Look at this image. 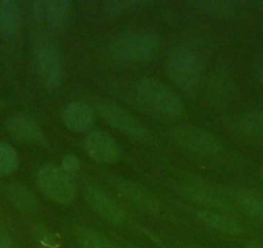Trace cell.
<instances>
[{"label":"cell","mask_w":263,"mask_h":248,"mask_svg":"<svg viewBox=\"0 0 263 248\" xmlns=\"http://www.w3.org/2000/svg\"><path fill=\"white\" fill-rule=\"evenodd\" d=\"M165 72L174 87L187 95H195L200 87V61L187 48L171 50L165 61Z\"/></svg>","instance_id":"cell-1"},{"label":"cell","mask_w":263,"mask_h":248,"mask_svg":"<svg viewBox=\"0 0 263 248\" xmlns=\"http://www.w3.org/2000/svg\"><path fill=\"white\" fill-rule=\"evenodd\" d=\"M36 185L43 196L61 206H69L77 197V174L65 171L57 164L43 166L37 171Z\"/></svg>","instance_id":"cell-2"},{"label":"cell","mask_w":263,"mask_h":248,"mask_svg":"<svg viewBox=\"0 0 263 248\" xmlns=\"http://www.w3.org/2000/svg\"><path fill=\"white\" fill-rule=\"evenodd\" d=\"M160 40L154 32L135 31L121 35L111 44V55L119 62L137 64L143 62L159 52Z\"/></svg>","instance_id":"cell-3"},{"label":"cell","mask_w":263,"mask_h":248,"mask_svg":"<svg viewBox=\"0 0 263 248\" xmlns=\"http://www.w3.org/2000/svg\"><path fill=\"white\" fill-rule=\"evenodd\" d=\"M137 93L145 105L166 118H177L183 110L179 96L158 79L145 78L140 80L137 83Z\"/></svg>","instance_id":"cell-4"},{"label":"cell","mask_w":263,"mask_h":248,"mask_svg":"<svg viewBox=\"0 0 263 248\" xmlns=\"http://www.w3.org/2000/svg\"><path fill=\"white\" fill-rule=\"evenodd\" d=\"M32 65L44 87L55 88L61 84L62 65L54 44L48 38L37 37L32 43Z\"/></svg>","instance_id":"cell-5"},{"label":"cell","mask_w":263,"mask_h":248,"mask_svg":"<svg viewBox=\"0 0 263 248\" xmlns=\"http://www.w3.org/2000/svg\"><path fill=\"white\" fill-rule=\"evenodd\" d=\"M171 137L177 144V146L195 155L209 158V156L218 155L221 151V144L218 138L208 131L200 128H177L172 131Z\"/></svg>","instance_id":"cell-6"},{"label":"cell","mask_w":263,"mask_h":248,"mask_svg":"<svg viewBox=\"0 0 263 248\" xmlns=\"http://www.w3.org/2000/svg\"><path fill=\"white\" fill-rule=\"evenodd\" d=\"M178 191L183 198H186L191 203L204 207L203 209L230 212L234 207L230 199L217 186L209 185L206 182H184L179 186Z\"/></svg>","instance_id":"cell-7"},{"label":"cell","mask_w":263,"mask_h":248,"mask_svg":"<svg viewBox=\"0 0 263 248\" xmlns=\"http://www.w3.org/2000/svg\"><path fill=\"white\" fill-rule=\"evenodd\" d=\"M96 110L111 127L124 133L128 137L138 141H145L148 137V132L145 126L140 120H137L128 110L120 108L116 103L100 101L96 105Z\"/></svg>","instance_id":"cell-8"},{"label":"cell","mask_w":263,"mask_h":248,"mask_svg":"<svg viewBox=\"0 0 263 248\" xmlns=\"http://www.w3.org/2000/svg\"><path fill=\"white\" fill-rule=\"evenodd\" d=\"M114 188L125 201L133 204L136 208L151 215H158L161 211V204L159 199L151 191L143 188L142 185L133 182L130 180L115 177L111 180Z\"/></svg>","instance_id":"cell-9"},{"label":"cell","mask_w":263,"mask_h":248,"mask_svg":"<svg viewBox=\"0 0 263 248\" xmlns=\"http://www.w3.org/2000/svg\"><path fill=\"white\" fill-rule=\"evenodd\" d=\"M84 150L92 161L101 164L115 163L120 158V149L115 138L106 131H90L85 136Z\"/></svg>","instance_id":"cell-10"},{"label":"cell","mask_w":263,"mask_h":248,"mask_svg":"<svg viewBox=\"0 0 263 248\" xmlns=\"http://www.w3.org/2000/svg\"><path fill=\"white\" fill-rule=\"evenodd\" d=\"M83 197L87 201L88 206L108 222L115 225H121L125 222V209L105 190L97 186H87L83 191Z\"/></svg>","instance_id":"cell-11"},{"label":"cell","mask_w":263,"mask_h":248,"mask_svg":"<svg viewBox=\"0 0 263 248\" xmlns=\"http://www.w3.org/2000/svg\"><path fill=\"white\" fill-rule=\"evenodd\" d=\"M61 119L65 127L72 132H90L96 124V111L88 103L75 101L63 109Z\"/></svg>","instance_id":"cell-12"},{"label":"cell","mask_w":263,"mask_h":248,"mask_svg":"<svg viewBox=\"0 0 263 248\" xmlns=\"http://www.w3.org/2000/svg\"><path fill=\"white\" fill-rule=\"evenodd\" d=\"M6 128L12 137L22 143L43 144L45 140L44 132L39 127V124L22 114L9 116L6 120Z\"/></svg>","instance_id":"cell-13"},{"label":"cell","mask_w":263,"mask_h":248,"mask_svg":"<svg viewBox=\"0 0 263 248\" xmlns=\"http://www.w3.org/2000/svg\"><path fill=\"white\" fill-rule=\"evenodd\" d=\"M69 0H36L32 3V16L40 24L58 25L71 9Z\"/></svg>","instance_id":"cell-14"},{"label":"cell","mask_w":263,"mask_h":248,"mask_svg":"<svg viewBox=\"0 0 263 248\" xmlns=\"http://www.w3.org/2000/svg\"><path fill=\"white\" fill-rule=\"evenodd\" d=\"M196 217L201 224L211 227L212 230L226 235H239L242 233V225L235 217L230 216L226 212L212 211V209H196Z\"/></svg>","instance_id":"cell-15"},{"label":"cell","mask_w":263,"mask_h":248,"mask_svg":"<svg viewBox=\"0 0 263 248\" xmlns=\"http://www.w3.org/2000/svg\"><path fill=\"white\" fill-rule=\"evenodd\" d=\"M6 196L12 206L22 215H34L39 211L40 202L27 186L20 182H12L7 185Z\"/></svg>","instance_id":"cell-16"},{"label":"cell","mask_w":263,"mask_h":248,"mask_svg":"<svg viewBox=\"0 0 263 248\" xmlns=\"http://www.w3.org/2000/svg\"><path fill=\"white\" fill-rule=\"evenodd\" d=\"M21 25L20 4L14 0H0V34L6 39H16L21 32Z\"/></svg>","instance_id":"cell-17"},{"label":"cell","mask_w":263,"mask_h":248,"mask_svg":"<svg viewBox=\"0 0 263 248\" xmlns=\"http://www.w3.org/2000/svg\"><path fill=\"white\" fill-rule=\"evenodd\" d=\"M234 199L236 206L248 216L257 220H263V197L245 189H237L234 191Z\"/></svg>","instance_id":"cell-18"},{"label":"cell","mask_w":263,"mask_h":248,"mask_svg":"<svg viewBox=\"0 0 263 248\" xmlns=\"http://www.w3.org/2000/svg\"><path fill=\"white\" fill-rule=\"evenodd\" d=\"M74 234L82 248H119L112 240L93 229L78 226Z\"/></svg>","instance_id":"cell-19"},{"label":"cell","mask_w":263,"mask_h":248,"mask_svg":"<svg viewBox=\"0 0 263 248\" xmlns=\"http://www.w3.org/2000/svg\"><path fill=\"white\" fill-rule=\"evenodd\" d=\"M150 2H138V0H108L103 4L102 12L105 16L119 17L123 14L136 11L137 8L143 6H150Z\"/></svg>","instance_id":"cell-20"},{"label":"cell","mask_w":263,"mask_h":248,"mask_svg":"<svg viewBox=\"0 0 263 248\" xmlns=\"http://www.w3.org/2000/svg\"><path fill=\"white\" fill-rule=\"evenodd\" d=\"M20 166V156L13 146L0 143V177L14 173Z\"/></svg>","instance_id":"cell-21"},{"label":"cell","mask_w":263,"mask_h":248,"mask_svg":"<svg viewBox=\"0 0 263 248\" xmlns=\"http://www.w3.org/2000/svg\"><path fill=\"white\" fill-rule=\"evenodd\" d=\"M195 7L211 14H218V16H229L236 12L237 4L232 2H223V0H209V2H196Z\"/></svg>","instance_id":"cell-22"},{"label":"cell","mask_w":263,"mask_h":248,"mask_svg":"<svg viewBox=\"0 0 263 248\" xmlns=\"http://www.w3.org/2000/svg\"><path fill=\"white\" fill-rule=\"evenodd\" d=\"M241 128L249 136H263V113H252L244 116Z\"/></svg>","instance_id":"cell-23"},{"label":"cell","mask_w":263,"mask_h":248,"mask_svg":"<svg viewBox=\"0 0 263 248\" xmlns=\"http://www.w3.org/2000/svg\"><path fill=\"white\" fill-rule=\"evenodd\" d=\"M60 166L62 167L65 171L70 172V173L72 174H77L78 171L80 169V162L75 155H66L65 158L62 159Z\"/></svg>","instance_id":"cell-24"},{"label":"cell","mask_w":263,"mask_h":248,"mask_svg":"<svg viewBox=\"0 0 263 248\" xmlns=\"http://www.w3.org/2000/svg\"><path fill=\"white\" fill-rule=\"evenodd\" d=\"M0 248H13L11 237H9L8 233L6 232L2 224H0Z\"/></svg>","instance_id":"cell-25"},{"label":"cell","mask_w":263,"mask_h":248,"mask_svg":"<svg viewBox=\"0 0 263 248\" xmlns=\"http://www.w3.org/2000/svg\"><path fill=\"white\" fill-rule=\"evenodd\" d=\"M247 248H263V242L259 240H252L247 244Z\"/></svg>","instance_id":"cell-26"},{"label":"cell","mask_w":263,"mask_h":248,"mask_svg":"<svg viewBox=\"0 0 263 248\" xmlns=\"http://www.w3.org/2000/svg\"><path fill=\"white\" fill-rule=\"evenodd\" d=\"M260 177L263 179V167H262V169H260Z\"/></svg>","instance_id":"cell-27"},{"label":"cell","mask_w":263,"mask_h":248,"mask_svg":"<svg viewBox=\"0 0 263 248\" xmlns=\"http://www.w3.org/2000/svg\"><path fill=\"white\" fill-rule=\"evenodd\" d=\"M262 79H263V70H262Z\"/></svg>","instance_id":"cell-28"},{"label":"cell","mask_w":263,"mask_h":248,"mask_svg":"<svg viewBox=\"0 0 263 248\" xmlns=\"http://www.w3.org/2000/svg\"><path fill=\"white\" fill-rule=\"evenodd\" d=\"M184 248H194V247H184Z\"/></svg>","instance_id":"cell-29"}]
</instances>
